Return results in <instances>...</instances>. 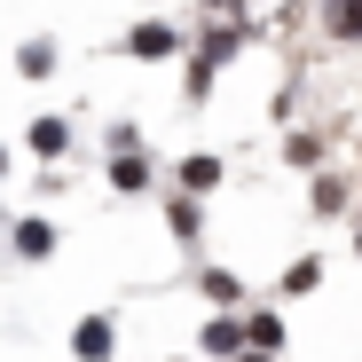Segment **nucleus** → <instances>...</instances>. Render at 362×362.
I'll list each match as a JSON object with an SVG mask.
<instances>
[{
    "label": "nucleus",
    "mask_w": 362,
    "mask_h": 362,
    "mask_svg": "<svg viewBox=\"0 0 362 362\" xmlns=\"http://www.w3.org/2000/svg\"><path fill=\"white\" fill-rule=\"evenodd\" d=\"M0 252H8L16 268H47L55 252H64V221H55V213H8V221H0Z\"/></svg>",
    "instance_id": "1"
},
{
    "label": "nucleus",
    "mask_w": 362,
    "mask_h": 362,
    "mask_svg": "<svg viewBox=\"0 0 362 362\" xmlns=\"http://www.w3.org/2000/svg\"><path fill=\"white\" fill-rule=\"evenodd\" d=\"M118 55H127V64H181V55H189V24H173V16H134L127 32H118Z\"/></svg>",
    "instance_id": "2"
},
{
    "label": "nucleus",
    "mask_w": 362,
    "mask_h": 362,
    "mask_svg": "<svg viewBox=\"0 0 362 362\" xmlns=\"http://www.w3.org/2000/svg\"><path fill=\"white\" fill-rule=\"evenodd\" d=\"M245 47H260V16L245 8V16H197V32H189V55H205V64H236Z\"/></svg>",
    "instance_id": "3"
},
{
    "label": "nucleus",
    "mask_w": 362,
    "mask_h": 362,
    "mask_svg": "<svg viewBox=\"0 0 362 362\" xmlns=\"http://www.w3.org/2000/svg\"><path fill=\"white\" fill-rule=\"evenodd\" d=\"M103 189H110V197H158V189H165V165L150 158V142H142V150H110V158H103Z\"/></svg>",
    "instance_id": "4"
},
{
    "label": "nucleus",
    "mask_w": 362,
    "mask_h": 362,
    "mask_svg": "<svg viewBox=\"0 0 362 362\" xmlns=\"http://www.w3.org/2000/svg\"><path fill=\"white\" fill-rule=\"evenodd\" d=\"M24 142V158L32 165H71V150H79V127H71V110H40L32 127L16 134Z\"/></svg>",
    "instance_id": "5"
},
{
    "label": "nucleus",
    "mask_w": 362,
    "mask_h": 362,
    "mask_svg": "<svg viewBox=\"0 0 362 362\" xmlns=\"http://www.w3.org/2000/svg\"><path fill=\"white\" fill-rule=\"evenodd\" d=\"M158 221H165V236H173V252H205V197H189V189H158Z\"/></svg>",
    "instance_id": "6"
},
{
    "label": "nucleus",
    "mask_w": 362,
    "mask_h": 362,
    "mask_svg": "<svg viewBox=\"0 0 362 362\" xmlns=\"http://www.w3.org/2000/svg\"><path fill=\"white\" fill-rule=\"evenodd\" d=\"M308 24H315V40H323V47L362 55V0H308Z\"/></svg>",
    "instance_id": "7"
},
{
    "label": "nucleus",
    "mask_w": 362,
    "mask_h": 362,
    "mask_svg": "<svg viewBox=\"0 0 362 362\" xmlns=\"http://www.w3.org/2000/svg\"><path fill=\"white\" fill-rule=\"evenodd\" d=\"M221 181H228V158L221 150H181L165 165V189H189V197H221Z\"/></svg>",
    "instance_id": "8"
},
{
    "label": "nucleus",
    "mask_w": 362,
    "mask_h": 362,
    "mask_svg": "<svg viewBox=\"0 0 362 362\" xmlns=\"http://www.w3.org/2000/svg\"><path fill=\"white\" fill-rule=\"evenodd\" d=\"M8 71H16L24 87H47L55 71H64V40H55V32H24V40L8 47Z\"/></svg>",
    "instance_id": "9"
},
{
    "label": "nucleus",
    "mask_w": 362,
    "mask_h": 362,
    "mask_svg": "<svg viewBox=\"0 0 362 362\" xmlns=\"http://www.w3.org/2000/svg\"><path fill=\"white\" fill-rule=\"evenodd\" d=\"M276 158H284L291 173H323V165L339 158V134H331V127H284Z\"/></svg>",
    "instance_id": "10"
},
{
    "label": "nucleus",
    "mask_w": 362,
    "mask_h": 362,
    "mask_svg": "<svg viewBox=\"0 0 362 362\" xmlns=\"http://www.w3.org/2000/svg\"><path fill=\"white\" fill-rule=\"evenodd\" d=\"M308 213H315V221H354V173H346V165L308 173Z\"/></svg>",
    "instance_id": "11"
},
{
    "label": "nucleus",
    "mask_w": 362,
    "mask_h": 362,
    "mask_svg": "<svg viewBox=\"0 0 362 362\" xmlns=\"http://www.w3.org/2000/svg\"><path fill=\"white\" fill-rule=\"evenodd\" d=\"M228 354H245V308H213L197 323V362H228Z\"/></svg>",
    "instance_id": "12"
},
{
    "label": "nucleus",
    "mask_w": 362,
    "mask_h": 362,
    "mask_svg": "<svg viewBox=\"0 0 362 362\" xmlns=\"http://www.w3.org/2000/svg\"><path fill=\"white\" fill-rule=\"evenodd\" d=\"M71 362H118V315L110 308H95V315L71 323Z\"/></svg>",
    "instance_id": "13"
},
{
    "label": "nucleus",
    "mask_w": 362,
    "mask_h": 362,
    "mask_svg": "<svg viewBox=\"0 0 362 362\" xmlns=\"http://www.w3.org/2000/svg\"><path fill=\"white\" fill-rule=\"evenodd\" d=\"M197 299H205V308H252V284L236 276V268H221V260L197 252Z\"/></svg>",
    "instance_id": "14"
},
{
    "label": "nucleus",
    "mask_w": 362,
    "mask_h": 362,
    "mask_svg": "<svg viewBox=\"0 0 362 362\" xmlns=\"http://www.w3.org/2000/svg\"><path fill=\"white\" fill-rule=\"evenodd\" d=\"M315 291H323V252H299V260H284L276 299H315Z\"/></svg>",
    "instance_id": "15"
},
{
    "label": "nucleus",
    "mask_w": 362,
    "mask_h": 362,
    "mask_svg": "<svg viewBox=\"0 0 362 362\" xmlns=\"http://www.w3.org/2000/svg\"><path fill=\"white\" fill-rule=\"evenodd\" d=\"M284 339H291L284 308H245V346H260V354H284Z\"/></svg>",
    "instance_id": "16"
},
{
    "label": "nucleus",
    "mask_w": 362,
    "mask_h": 362,
    "mask_svg": "<svg viewBox=\"0 0 362 362\" xmlns=\"http://www.w3.org/2000/svg\"><path fill=\"white\" fill-rule=\"evenodd\" d=\"M213 87H221V64H205V55H181V103L205 110V103H213Z\"/></svg>",
    "instance_id": "17"
},
{
    "label": "nucleus",
    "mask_w": 362,
    "mask_h": 362,
    "mask_svg": "<svg viewBox=\"0 0 362 362\" xmlns=\"http://www.w3.org/2000/svg\"><path fill=\"white\" fill-rule=\"evenodd\" d=\"M110 150H142V127H134V118H110V127H103V158Z\"/></svg>",
    "instance_id": "18"
},
{
    "label": "nucleus",
    "mask_w": 362,
    "mask_h": 362,
    "mask_svg": "<svg viewBox=\"0 0 362 362\" xmlns=\"http://www.w3.org/2000/svg\"><path fill=\"white\" fill-rule=\"evenodd\" d=\"M64 189H71V165H40L32 173V197H64Z\"/></svg>",
    "instance_id": "19"
},
{
    "label": "nucleus",
    "mask_w": 362,
    "mask_h": 362,
    "mask_svg": "<svg viewBox=\"0 0 362 362\" xmlns=\"http://www.w3.org/2000/svg\"><path fill=\"white\" fill-rule=\"evenodd\" d=\"M197 16H245V0H197Z\"/></svg>",
    "instance_id": "20"
},
{
    "label": "nucleus",
    "mask_w": 362,
    "mask_h": 362,
    "mask_svg": "<svg viewBox=\"0 0 362 362\" xmlns=\"http://www.w3.org/2000/svg\"><path fill=\"white\" fill-rule=\"evenodd\" d=\"M8 173H16V150H8V134H0V189H8Z\"/></svg>",
    "instance_id": "21"
},
{
    "label": "nucleus",
    "mask_w": 362,
    "mask_h": 362,
    "mask_svg": "<svg viewBox=\"0 0 362 362\" xmlns=\"http://www.w3.org/2000/svg\"><path fill=\"white\" fill-rule=\"evenodd\" d=\"M228 362H276V354H260V346H245V354H228Z\"/></svg>",
    "instance_id": "22"
},
{
    "label": "nucleus",
    "mask_w": 362,
    "mask_h": 362,
    "mask_svg": "<svg viewBox=\"0 0 362 362\" xmlns=\"http://www.w3.org/2000/svg\"><path fill=\"white\" fill-rule=\"evenodd\" d=\"M354 260H362V221H354Z\"/></svg>",
    "instance_id": "23"
},
{
    "label": "nucleus",
    "mask_w": 362,
    "mask_h": 362,
    "mask_svg": "<svg viewBox=\"0 0 362 362\" xmlns=\"http://www.w3.org/2000/svg\"><path fill=\"white\" fill-rule=\"evenodd\" d=\"M354 173H362V134H354Z\"/></svg>",
    "instance_id": "24"
},
{
    "label": "nucleus",
    "mask_w": 362,
    "mask_h": 362,
    "mask_svg": "<svg viewBox=\"0 0 362 362\" xmlns=\"http://www.w3.org/2000/svg\"><path fill=\"white\" fill-rule=\"evenodd\" d=\"M173 362H197V354H173Z\"/></svg>",
    "instance_id": "25"
}]
</instances>
